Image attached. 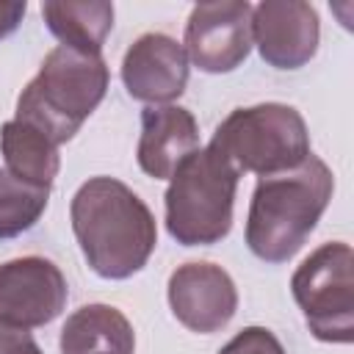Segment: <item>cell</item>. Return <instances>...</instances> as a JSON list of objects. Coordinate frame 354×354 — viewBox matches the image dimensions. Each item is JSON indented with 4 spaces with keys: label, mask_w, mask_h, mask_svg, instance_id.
<instances>
[{
    "label": "cell",
    "mask_w": 354,
    "mask_h": 354,
    "mask_svg": "<svg viewBox=\"0 0 354 354\" xmlns=\"http://www.w3.org/2000/svg\"><path fill=\"white\" fill-rule=\"evenodd\" d=\"M108 80L111 75L102 53L91 55L58 44L44 55L36 77L19 91L14 119L36 127L61 147L97 111L108 91Z\"/></svg>",
    "instance_id": "3"
},
{
    "label": "cell",
    "mask_w": 354,
    "mask_h": 354,
    "mask_svg": "<svg viewBox=\"0 0 354 354\" xmlns=\"http://www.w3.org/2000/svg\"><path fill=\"white\" fill-rule=\"evenodd\" d=\"M290 293L321 343L354 340V252L343 241L313 249L290 277Z\"/></svg>",
    "instance_id": "6"
},
{
    "label": "cell",
    "mask_w": 354,
    "mask_h": 354,
    "mask_svg": "<svg viewBox=\"0 0 354 354\" xmlns=\"http://www.w3.org/2000/svg\"><path fill=\"white\" fill-rule=\"evenodd\" d=\"M41 17L50 33L77 53H102L113 28V3L108 0H47Z\"/></svg>",
    "instance_id": "13"
},
{
    "label": "cell",
    "mask_w": 354,
    "mask_h": 354,
    "mask_svg": "<svg viewBox=\"0 0 354 354\" xmlns=\"http://www.w3.org/2000/svg\"><path fill=\"white\" fill-rule=\"evenodd\" d=\"M122 83L133 100L147 105H171L188 83V55L166 33L138 36L122 58Z\"/></svg>",
    "instance_id": "11"
},
{
    "label": "cell",
    "mask_w": 354,
    "mask_h": 354,
    "mask_svg": "<svg viewBox=\"0 0 354 354\" xmlns=\"http://www.w3.org/2000/svg\"><path fill=\"white\" fill-rule=\"evenodd\" d=\"M218 354H285L279 337L266 326H243L230 343L218 348Z\"/></svg>",
    "instance_id": "16"
},
{
    "label": "cell",
    "mask_w": 354,
    "mask_h": 354,
    "mask_svg": "<svg viewBox=\"0 0 354 354\" xmlns=\"http://www.w3.org/2000/svg\"><path fill=\"white\" fill-rule=\"evenodd\" d=\"M28 11L25 0H0V39L11 36Z\"/></svg>",
    "instance_id": "18"
},
{
    "label": "cell",
    "mask_w": 354,
    "mask_h": 354,
    "mask_svg": "<svg viewBox=\"0 0 354 354\" xmlns=\"http://www.w3.org/2000/svg\"><path fill=\"white\" fill-rule=\"evenodd\" d=\"M335 191L332 169L318 158L274 177H260L246 216V246L263 263H288L310 238Z\"/></svg>",
    "instance_id": "2"
},
{
    "label": "cell",
    "mask_w": 354,
    "mask_h": 354,
    "mask_svg": "<svg viewBox=\"0 0 354 354\" xmlns=\"http://www.w3.org/2000/svg\"><path fill=\"white\" fill-rule=\"evenodd\" d=\"M0 354H44L33 335L19 326L0 324Z\"/></svg>",
    "instance_id": "17"
},
{
    "label": "cell",
    "mask_w": 354,
    "mask_h": 354,
    "mask_svg": "<svg viewBox=\"0 0 354 354\" xmlns=\"http://www.w3.org/2000/svg\"><path fill=\"white\" fill-rule=\"evenodd\" d=\"M50 188L25 183L8 169H0V241L28 232L47 210Z\"/></svg>",
    "instance_id": "15"
},
{
    "label": "cell",
    "mask_w": 354,
    "mask_h": 354,
    "mask_svg": "<svg viewBox=\"0 0 354 354\" xmlns=\"http://www.w3.org/2000/svg\"><path fill=\"white\" fill-rule=\"evenodd\" d=\"M210 144L238 169L257 177H274L299 169L310 155L304 116L285 102H260L235 108L213 133Z\"/></svg>",
    "instance_id": "5"
},
{
    "label": "cell",
    "mask_w": 354,
    "mask_h": 354,
    "mask_svg": "<svg viewBox=\"0 0 354 354\" xmlns=\"http://www.w3.org/2000/svg\"><path fill=\"white\" fill-rule=\"evenodd\" d=\"M183 50L188 64L207 75L238 69L252 50V6L246 0H213L191 8Z\"/></svg>",
    "instance_id": "7"
},
{
    "label": "cell",
    "mask_w": 354,
    "mask_h": 354,
    "mask_svg": "<svg viewBox=\"0 0 354 354\" xmlns=\"http://www.w3.org/2000/svg\"><path fill=\"white\" fill-rule=\"evenodd\" d=\"M318 11L304 0H263L252 6V44L274 69H299L318 53Z\"/></svg>",
    "instance_id": "9"
},
{
    "label": "cell",
    "mask_w": 354,
    "mask_h": 354,
    "mask_svg": "<svg viewBox=\"0 0 354 354\" xmlns=\"http://www.w3.org/2000/svg\"><path fill=\"white\" fill-rule=\"evenodd\" d=\"M169 307L174 318L199 335L224 329L238 310V288L232 277L216 263H185L169 277Z\"/></svg>",
    "instance_id": "10"
},
{
    "label": "cell",
    "mask_w": 354,
    "mask_h": 354,
    "mask_svg": "<svg viewBox=\"0 0 354 354\" xmlns=\"http://www.w3.org/2000/svg\"><path fill=\"white\" fill-rule=\"evenodd\" d=\"M69 218L88 268L102 279L138 274L158 246L152 210L116 177L86 180L72 196Z\"/></svg>",
    "instance_id": "1"
},
{
    "label": "cell",
    "mask_w": 354,
    "mask_h": 354,
    "mask_svg": "<svg viewBox=\"0 0 354 354\" xmlns=\"http://www.w3.org/2000/svg\"><path fill=\"white\" fill-rule=\"evenodd\" d=\"M66 277L47 257H17L0 266V324L36 329L66 307Z\"/></svg>",
    "instance_id": "8"
},
{
    "label": "cell",
    "mask_w": 354,
    "mask_h": 354,
    "mask_svg": "<svg viewBox=\"0 0 354 354\" xmlns=\"http://www.w3.org/2000/svg\"><path fill=\"white\" fill-rule=\"evenodd\" d=\"M199 149V124L183 105H147L141 111L138 166L155 180H169L174 169Z\"/></svg>",
    "instance_id": "12"
},
{
    "label": "cell",
    "mask_w": 354,
    "mask_h": 354,
    "mask_svg": "<svg viewBox=\"0 0 354 354\" xmlns=\"http://www.w3.org/2000/svg\"><path fill=\"white\" fill-rule=\"evenodd\" d=\"M238 169L213 147L194 149L169 177L166 230L183 246H210L230 235Z\"/></svg>",
    "instance_id": "4"
},
{
    "label": "cell",
    "mask_w": 354,
    "mask_h": 354,
    "mask_svg": "<svg viewBox=\"0 0 354 354\" xmlns=\"http://www.w3.org/2000/svg\"><path fill=\"white\" fill-rule=\"evenodd\" d=\"M86 354H116V351H86Z\"/></svg>",
    "instance_id": "19"
},
{
    "label": "cell",
    "mask_w": 354,
    "mask_h": 354,
    "mask_svg": "<svg viewBox=\"0 0 354 354\" xmlns=\"http://www.w3.org/2000/svg\"><path fill=\"white\" fill-rule=\"evenodd\" d=\"M0 149L6 169L25 183L50 188L53 180L58 177L61 169L58 147L44 133H39L36 127L19 119H8L0 127Z\"/></svg>",
    "instance_id": "14"
}]
</instances>
